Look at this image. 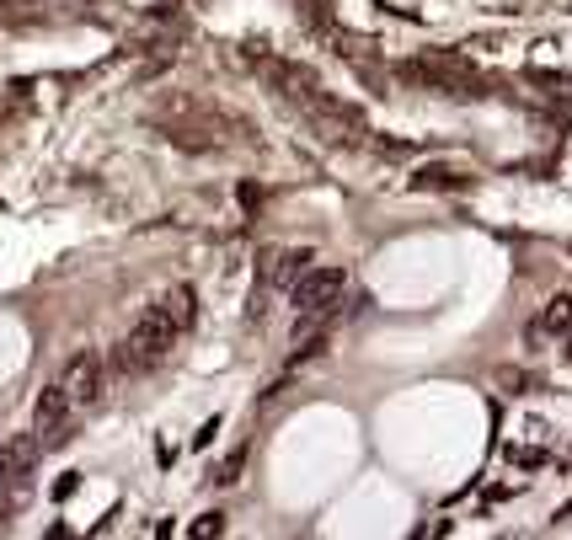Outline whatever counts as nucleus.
I'll return each mask as SVG.
<instances>
[{
  "label": "nucleus",
  "mask_w": 572,
  "mask_h": 540,
  "mask_svg": "<svg viewBox=\"0 0 572 540\" xmlns=\"http://www.w3.org/2000/svg\"><path fill=\"white\" fill-rule=\"evenodd\" d=\"M193 321H198V295L188 284H177L172 295H161L129 327V337H123L118 353H113V369H118V375H145V369H156L166 353L177 348V337L188 332Z\"/></svg>",
  "instance_id": "1"
},
{
  "label": "nucleus",
  "mask_w": 572,
  "mask_h": 540,
  "mask_svg": "<svg viewBox=\"0 0 572 540\" xmlns=\"http://www.w3.org/2000/svg\"><path fill=\"white\" fill-rule=\"evenodd\" d=\"M343 289H348V273L343 268H305L295 284H289V305H295L300 327L295 337H305L316 321H327L337 305H343Z\"/></svg>",
  "instance_id": "2"
},
{
  "label": "nucleus",
  "mask_w": 572,
  "mask_h": 540,
  "mask_svg": "<svg viewBox=\"0 0 572 540\" xmlns=\"http://www.w3.org/2000/svg\"><path fill=\"white\" fill-rule=\"evenodd\" d=\"M59 385H65V396H70L75 412H91L102 401V391H107V359L97 348H81L65 369H59Z\"/></svg>",
  "instance_id": "3"
},
{
  "label": "nucleus",
  "mask_w": 572,
  "mask_h": 540,
  "mask_svg": "<svg viewBox=\"0 0 572 540\" xmlns=\"http://www.w3.org/2000/svg\"><path fill=\"white\" fill-rule=\"evenodd\" d=\"M75 418H81V412L70 407L65 385H59V380H49V385L38 391V401H33V434L43 439V450L65 444V439H70V428H75Z\"/></svg>",
  "instance_id": "4"
},
{
  "label": "nucleus",
  "mask_w": 572,
  "mask_h": 540,
  "mask_svg": "<svg viewBox=\"0 0 572 540\" xmlns=\"http://www.w3.org/2000/svg\"><path fill=\"white\" fill-rule=\"evenodd\" d=\"M567 332H572V295H551L546 311L530 321V343H540V337H567Z\"/></svg>",
  "instance_id": "5"
},
{
  "label": "nucleus",
  "mask_w": 572,
  "mask_h": 540,
  "mask_svg": "<svg viewBox=\"0 0 572 540\" xmlns=\"http://www.w3.org/2000/svg\"><path fill=\"white\" fill-rule=\"evenodd\" d=\"M305 268H311V252H273V257H268V268H262V284L289 289Z\"/></svg>",
  "instance_id": "6"
},
{
  "label": "nucleus",
  "mask_w": 572,
  "mask_h": 540,
  "mask_svg": "<svg viewBox=\"0 0 572 540\" xmlns=\"http://www.w3.org/2000/svg\"><path fill=\"white\" fill-rule=\"evenodd\" d=\"M236 471H241V450L225 460V466H220V476H214V482H220V487H230V482H236Z\"/></svg>",
  "instance_id": "7"
},
{
  "label": "nucleus",
  "mask_w": 572,
  "mask_h": 540,
  "mask_svg": "<svg viewBox=\"0 0 572 540\" xmlns=\"http://www.w3.org/2000/svg\"><path fill=\"white\" fill-rule=\"evenodd\" d=\"M567 359H572V348H567Z\"/></svg>",
  "instance_id": "8"
}]
</instances>
